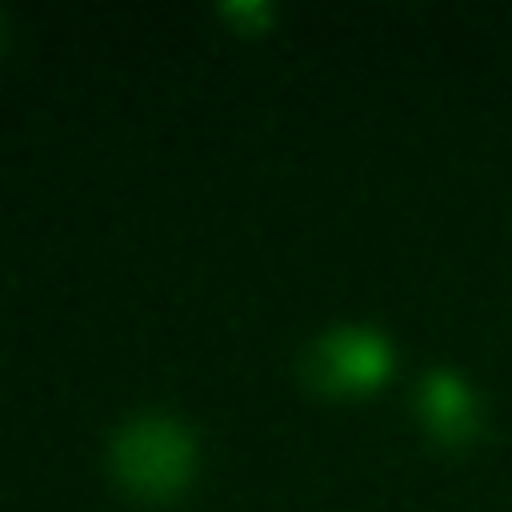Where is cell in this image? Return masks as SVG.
Instances as JSON below:
<instances>
[{
  "instance_id": "obj_2",
  "label": "cell",
  "mask_w": 512,
  "mask_h": 512,
  "mask_svg": "<svg viewBox=\"0 0 512 512\" xmlns=\"http://www.w3.org/2000/svg\"><path fill=\"white\" fill-rule=\"evenodd\" d=\"M392 372V348L376 328L336 324L304 352V376L328 396L372 392Z\"/></svg>"
},
{
  "instance_id": "obj_3",
  "label": "cell",
  "mask_w": 512,
  "mask_h": 512,
  "mask_svg": "<svg viewBox=\"0 0 512 512\" xmlns=\"http://www.w3.org/2000/svg\"><path fill=\"white\" fill-rule=\"evenodd\" d=\"M412 408L424 424V432L448 448L468 444L480 432V400L476 392L448 368H432L412 396Z\"/></svg>"
},
{
  "instance_id": "obj_1",
  "label": "cell",
  "mask_w": 512,
  "mask_h": 512,
  "mask_svg": "<svg viewBox=\"0 0 512 512\" xmlns=\"http://www.w3.org/2000/svg\"><path fill=\"white\" fill-rule=\"evenodd\" d=\"M108 468L124 492L140 500H172L196 472V440L176 416L140 412L112 432Z\"/></svg>"
},
{
  "instance_id": "obj_4",
  "label": "cell",
  "mask_w": 512,
  "mask_h": 512,
  "mask_svg": "<svg viewBox=\"0 0 512 512\" xmlns=\"http://www.w3.org/2000/svg\"><path fill=\"white\" fill-rule=\"evenodd\" d=\"M220 16H228V20H244V28L252 32V28H260V24L272 20V8H268V4H224Z\"/></svg>"
}]
</instances>
